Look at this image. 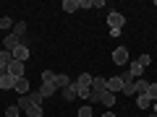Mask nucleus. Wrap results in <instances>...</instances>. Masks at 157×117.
I'll return each mask as SVG.
<instances>
[{
  "label": "nucleus",
  "mask_w": 157,
  "mask_h": 117,
  "mask_svg": "<svg viewBox=\"0 0 157 117\" xmlns=\"http://www.w3.org/2000/svg\"><path fill=\"white\" fill-rule=\"evenodd\" d=\"M13 91H16V94H21V96H26V94H29V81H26V78H16Z\"/></svg>",
  "instance_id": "9"
},
{
  "label": "nucleus",
  "mask_w": 157,
  "mask_h": 117,
  "mask_svg": "<svg viewBox=\"0 0 157 117\" xmlns=\"http://www.w3.org/2000/svg\"><path fill=\"white\" fill-rule=\"evenodd\" d=\"M107 26H110V31H121V29L126 26V16H123V13H118V11L107 13Z\"/></svg>",
  "instance_id": "2"
},
{
  "label": "nucleus",
  "mask_w": 157,
  "mask_h": 117,
  "mask_svg": "<svg viewBox=\"0 0 157 117\" xmlns=\"http://www.w3.org/2000/svg\"><path fill=\"white\" fill-rule=\"evenodd\" d=\"M136 104H139V109H149L152 107V99L147 94H136Z\"/></svg>",
  "instance_id": "12"
},
{
  "label": "nucleus",
  "mask_w": 157,
  "mask_h": 117,
  "mask_svg": "<svg viewBox=\"0 0 157 117\" xmlns=\"http://www.w3.org/2000/svg\"><path fill=\"white\" fill-rule=\"evenodd\" d=\"M13 34H16V37H26V21H18L16 26H13Z\"/></svg>",
  "instance_id": "19"
},
{
  "label": "nucleus",
  "mask_w": 157,
  "mask_h": 117,
  "mask_svg": "<svg viewBox=\"0 0 157 117\" xmlns=\"http://www.w3.org/2000/svg\"><path fill=\"white\" fill-rule=\"evenodd\" d=\"M26 115H29V117H45V112H42V107H29Z\"/></svg>",
  "instance_id": "22"
},
{
  "label": "nucleus",
  "mask_w": 157,
  "mask_h": 117,
  "mask_svg": "<svg viewBox=\"0 0 157 117\" xmlns=\"http://www.w3.org/2000/svg\"><path fill=\"white\" fill-rule=\"evenodd\" d=\"M102 117H118L115 112H102Z\"/></svg>",
  "instance_id": "29"
},
{
  "label": "nucleus",
  "mask_w": 157,
  "mask_h": 117,
  "mask_svg": "<svg viewBox=\"0 0 157 117\" xmlns=\"http://www.w3.org/2000/svg\"><path fill=\"white\" fill-rule=\"evenodd\" d=\"M16 107H18V109H21V112H26L29 107H34V104H32V101H29V96H18V101H16Z\"/></svg>",
  "instance_id": "16"
},
{
  "label": "nucleus",
  "mask_w": 157,
  "mask_h": 117,
  "mask_svg": "<svg viewBox=\"0 0 157 117\" xmlns=\"http://www.w3.org/2000/svg\"><path fill=\"white\" fill-rule=\"evenodd\" d=\"M147 96H149L152 101H157V83H149V89H147Z\"/></svg>",
  "instance_id": "24"
},
{
  "label": "nucleus",
  "mask_w": 157,
  "mask_h": 117,
  "mask_svg": "<svg viewBox=\"0 0 157 117\" xmlns=\"http://www.w3.org/2000/svg\"><path fill=\"white\" fill-rule=\"evenodd\" d=\"M149 62H152V57H149V55H141V57H139V65H141V68H147Z\"/></svg>",
  "instance_id": "27"
},
{
  "label": "nucleus",
  "mask_w": 157,
  "mask_h": 117,
  "mask_svg": "<svg viewBox=\"0 0 157 117\" xmlns=\"http://www.w3.org/2000/svg\"><path fill=\"white\" fill-rule=\"evenodd\" d=\"M78 117H92V107H89V104L81 107V109H78Z\"/></svg>",
  "instance_id": "26"
},
{
  "label": "nucleus",
  "mask_w": 157,
  "mask_h": 117,
  "mask_svg": "<svg viewBox=\"0 0 157 117\" xmlns=\"http://www.w3.org/2000/svg\"><path fill=\"white\" fill-rule=\"evenodd\" d=\"M13 86H16V78H13V76H8V73H6V76H0V89H3V91H13Z\"/></svg>",
  "instance_id": "8"
},
{
  "label": "nucleus",
  "mask_w": 157,
  "mask_h": 117,
  "mask_svg": "<svg viewBox=\"0 0 157 117\" xmlns=\"http://www.w3.org/2000/svg\"><path fill=\"white\" fill-rule=\"evenodd\" d=\"M76 89H73V83L71 86H68V89H63V99H66V101H73V99H76Z\"/></svg>",
  "instance_id": "18"
},
{
  "label": "nucleus",
  "mask_w": 157,
  "mask_h": 117,
  "mask_svg": "<svg viewBox=\"0 0 157 117\" xmlns=\"http://www.w3.org/2000/svg\"><path fill=\"white\" fill-rule=\"evenodd\" d=\"M55 83H42V86H39V94H42V99H47V96H52V94H55Z\"/></svg>",
  "instance_id": "11"
},
{
  "label": "nucleus",
  "mask_w": 157,
  "mask_h": 117,
  "mask_svg": "<svg viewBox=\"0 0 157 117\" xmlns=\"http://www.w3.org/2000/svg\"><path fill=\"white\" fill-rule=\"evenodd\" d=\"M18 115H21V109H18L16 104H11V107L6 109V117H18Z\"/></svg>",
  "instance_id": "23"
},
{
  "label": "nucleus",
  "mask_w": 157,
  "mask_h": 117,
  "mask_svg": "<svg viewBox=\"0 0 157 117\" xmlns=\"http://www.w3.org/2000/svg\"><path fill=\"white\" fill-rule=\"evenodd\" d=\"M8 76H13V78H24V62L11 60V65H8Z\"/></svg>",
  "instance_id": "4"
},
{
  "label": "nucleus",
  "mask_w": 157,
  "mask_h": 117,
  "mask_svg": "<svg viewBox=\"0 0 157 117\" xmlns=\"http://www.w3.org/2000/svg\"><path fill=\"white\" fill-rule=\"evenodd\" d=\"M42 83H55V73L52 70H42ZM58 89V86H55Z\"/></svg>",
  "instance_id": "21"
},
{
  "label": "nucleus",
  "mask_w": 157,
  "mask_h": 117,
  "mask_svg": "<svg viewBox=\"0 0 157 117\" xmlns=\"http://www.w3.org/2000/svg\"><path fill=\"white\" fill-rule=\"evenodd\" d=\"M55 86L58 89H68V86H71V78H68L66 73H55Z\"/></svg>",
  "instance_id": "10"
},
{
  "label": "nucleus",
  "mask_w": 157,
  "mask_h": 117,
  "mask_svg": "<svg viewBox=\"0 0 157 117\" xmlns=\"http://www.w3.org/2000/svg\"><path fill=\"white\" fill-rule=\"evenodd\" d=\"M152 112H155V115H157V101H152Z\"/></svg>",
  "instance_id": "30"
},
{
  "label": "nucleus",
  "mask_w": 157,
  "mask_h": 117,
  "mask_svg": "<svg viewBox=\"0 0 157 117\" xmlns=\"http://www.w3.org/2000/svg\"><path fill=\"white\" fill-rule=\"evenodd\" d=\"M149 117H157V115H155V112H152V115H149Z\"/></svg>",
  "instance_id": "31"
},
{
  "label": "nucleus",
  "mask_w": 157,
  "mask_h": 117,
  "mask_svg": "<svg viewBox=\"0 0 157 117\" xmlns=\"http://www.w3.org/2000/svg\"><path fill=\"white\" fill-rule=\"evenodd\" d=\"M63 11H66V13L78 11V0H63Z\"/></svg>",
  "instance_id": "15"
},
{
  "label": "nucleus",
  "mask_w": 157,
  "mask_h": 117,
  "mask_svg": "<svg viewBox=\"0 0 157 117\" xmlns=\"http://www.w3.org/2000/svg\"><path fill=\"white\" fill-rule=\"evenodd\" d=\"M11 26H13L11 16H3V18H0V29H11Z\"/></svg>",
  "instance_id": "25"
},
{
  "label": "nucleus",
  "mask_w": 157,
  "mask_h": 117,
  "mask_svg": "<svg viewBox=\"0 0 157 117\" xmlns=\"http://www.w3.org/2000/svg\"><path fill=\"white\" fill-rule=\"evenodd\" d=\"M3 44H6V50H8V52H13V50L18 47V44H21V37H16V34L11 31V34H8L6 39H3Z\"/></svg>",
  "instance_id": "5"
},
{
  "label": "nucleus",
  "mask_w": 157,
  "mask_h": 117,
  "mask_svg": "<svg viewBox=\"0 0 157 117\" xmlns=\"http://www.w3.org/2000/svg\"><path fill=\"white\" fill-rule=\"evenodd\" d=\"M105 91H107V78H102V76L92 78V96H89V101H100Z\"/></svg>",
  "instance_id": "1"
},
{
  "label": "nucleus",
  "mask_w": 157,
  "mask_h": 117,
  "mask_svg": "<svg viewBox=\"0 0 157 117\" xmlns=\"http://www.w3.org/2000/svg\"><path fill=\"white\" fill-rule=\"evenodd\" d=\"M134 89H136V94H147V89H149V81H144V78H136V81H134Z\"/></svg>",
  "instance_id": "13"
},
{
  "label": "nucleus",
  "mask_w": 157,
  "mask_h": 117,
  "mask_svg": "<svg viewBox=\"0 0 157 117\" xmlns=\"http://www.w3.org/2000/svg\"><path fill=\"white\" fill-rule=\"evenodd\" d=\"M26 57H29V47H26V44H18L16 50H13V60H18V62H26Z\"/></svg>",
  "instance_id": "7"
},
{
  "label": "nucleus",
  "mask_w": 157,
  "mask_h": 117,
  "mask_svg": "<svg viewBox=\"0 0 157 117\" xmlns=\"http://www.w3.org/2000/svg\"><path fill=\"white\" fill-rule=\"evenodd\" d=\"M123 94H128V96H131V94H136V89H134V83H126V86H123Z\"/></svg>",
  "instance_id": "28"
},
{
  "label": "nucleus",
  "mask_w": 157,
  "mask_h": 117,
  "mask_svg": "<svg viewBox=\"0 0 157 117\" xmlns=\"http://www.w3.org/2000/svg\"><path fill=\"white\" fill-rule=\"evenodd\" d=\"M128 70H131V76H134V78H141V73H144V68L139 65V60H134V62L128 65Z\"/></svg>",
  "instance_id": "14"
},
{
  "label": "nucleus",
  "mask_w": 157,
  "mask_h": 117,
  "mask_svg": "<svg viewBox=\"0 0 157 117\" xmlns=\"http://www.w3.org/2000/svg\"><path fill=\"white\" fill-rule=\"evenodd\" d=\"M107 91H110V94H115V91H121V94H123V81H121V76L107 78Z\"/></svg>",
  "instance_id": "6"
},
{
  "label": "nucleus",
  "mask_w": 157,
  "mask_h": 117,
  "mask_svg": "<svg viewBox=\"0 0 157 117\" xmlns=\"http://www.w3.org/2000/svg\"><path fill=\"white\" fill-rule=\"evenodd\" d=\"M100 101H102V104H105V107H113V104H115V94H110V91H105Z\"/></svg>",
  "instance_id": "20"
},
{
  "label": "nucleus",
  "mask_w": 157,
  "mask_h": 117,
  "mask_svg": "<svg viewBox=\"0 0 157 117\" xmlns=\"http://www.w3.org/2000/svg\"><path fill=\"white\" fill-rule=\"evenodd\" d=\"M113 62L123 68L126 62H128V50H126V47H115V50H113Z\"/></svg>",
  "instance_id": "3"
},
{
  "label": "nucleus",
  "mask_w": 157,
  "mask_h": 117,
  "mask_svg": "<svg viewBox=\"0 0 157 117\" xmlns=\"http://www.w3.org/2000/svg\"><path fill=\"white\" fill-rule=\"evenodd\" d=\"M26 96H29V101H32L34 107H42V101H45V99H42V94H39V91H32V94H26Z\"/></svg>",
  "instance_id": "17"
}]
</instances>
